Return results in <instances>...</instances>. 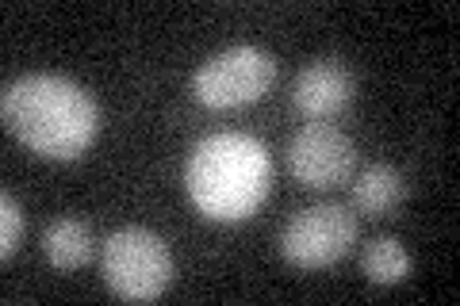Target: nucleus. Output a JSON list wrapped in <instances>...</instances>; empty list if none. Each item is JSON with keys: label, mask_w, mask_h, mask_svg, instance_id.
<instances>
[{"label": "nucleus", "mask_w": 460, "mask_h": 306, "mask_svg": "<svg viewBox=\"0 0 460 306\" xmlns=\"http://www.w3.org/2000/svg\"><path fill=\"white\" fill-rule=\"evenodd\" d=\"M0 115L27 150L50 162H74L100 135L93 92L62 73H23L4 84Z\"/></svg>", "instance_id": "nucleus-1"}, {"label": "nucleus", "mask_w": 460, "mask_h": 306, "mask_svg": "<svg viewBox=\"0 0 460 306\" xmlns=\"http://www.w3.org/2000/svg\"><path fill=\"white\" fill-rule=\"evenodd\" d=\"M272 184L269 150L253 135L223 130L192 145L184 188L196 211L211 223H242L265 203Z\"/></svg>", "instance_id": "nucleus-2"}, {"label": "nucleus", "mask_w": 460, "mask_h": 306, "mask_svg": "<svg viewBox=\"0 0 460 306\" xmlns=\"http://www.w3.org/2000/svg\"><path fill=\"white\" fill-rule=\"evenodd\" d=\"M100 272H104L108 291H115L119 299L150 302L165 295V287L172 284V253L154 230L123 226L104 241Z\"/></svg>", "instance_id": "nucleus-3"}, {"label": "nucleus", "mask_w": 460, "mask_h": 306, "mask_svg": "<svg viewBox=\"0 0 460 306\" xmlns=\"http://www.w3.org/2000/svg\"><path fill=\"white\" fill-rule=\"evenodd\" d=\"M277 81V57L261 47H230L192 73V92L208 108H242L261 100Z\"/></svg>", "instance_id": "nucleus-4"}, {"label": "nucleus", "mask_w": 460, "mask_h": 306, "mask_svg": "<svg viewBox=\"0 0 460 306\" xmlns=\"http://www.w3.org/2000/svg\"><path fill=\"white\" fill-rule=\"evenodd\" d=\"M357 218L341 203H319L292 214V223L280 230V253L296 268H330L353 249Z\"/></svg>", "instance_id": "nucleus-5"}, {"label": "nucleus", "mask_w": 460, "mask_h": 306, "mask_svg": "<svg viewBox=\"0 0 460 306\" xmlns=\"http://www.w3.org/2000/svg\"><path fill=\"white\" fill-rule=\"evenodd\" d=\"M357 165V145L353 138L338 130L334 123H304L288 142V169L292 177L307 188H338L353 177Z\"/></svg>", "instance_id": "nucleus-6"}, {"label": "nucleus", "mask_w": 460, "mask_h": 306, "mask_svg": "<svg viewBox=\"0 0 460 306\" xmlns=\"http://www.w3.org/2000/svg\"><path fill=\"white\" fill-rule=\"evenodd\" d=\"M353 96H357V77L341 57H319V62L304 66L292 84L296 108L304 111L307 119H323V123L341 115L353 104Z\"/></svg>", "instance_id": "nucleus-7"}, {"label": "nucleus", "mask_w": 460, "mask_h": 306, "mask_svg": "<svg viewBox=\"0 0 460 306\" xmlns=\"http://www.w3.org/2000/svg\"><path fill=\"white\" fill-rule=\"evenodd\" d=\"M402 199H407V180H402V172L387 162L361 169V177L353 180V211H361L368 218L392 214Z\"/></svg>", "instance_id": "nucleus-8"}, {"label": "nucleus", "mask_w": 460, "mask_h": 306, "mask_svg": "<svg viewBox=\"0 0 460 306\" xmlns=\"http://www.w3.org/2000/svg\"><path fill=\"white\" fill-rule=\"evenodd\" d=\"M42 257L62 272L84 268L93 260V230L81 218H54L42 230Z\"/></svg>", "instance_id": "nucleus-9"}, {"label": "nucleus", "mask_w": 460, "mask_h": 306, "mask_svg": "<svg viewBox=\"0 0 460 306\" xmlns=\"http://www.w3.org/2000/svg\"><path fill=\"white\" fill-rule=\"evenodd\" d=\"M361 272L368 275V284L395 287L411 275V253L402 249L399 238H376L365 245L361 253Z\"/></svg>", "instance_id": "nucleus-10"}, {"label": "nucleus", "mask_w": 460, "mask_h": 306, "mask_svg": "<svg viewBox=\"0 0 460 306\" xmlns=\"http://www.w3.org/2000/svg\"><path fill=\"white\" fill-rule=\"evenodd\" d=\"M23 241V207L16 196L4 192L0 196V260H12Z\"/></svg>", "instance_id": "nucleus-11"}]
</instances>
